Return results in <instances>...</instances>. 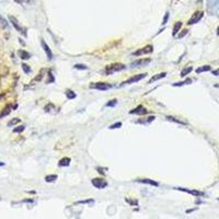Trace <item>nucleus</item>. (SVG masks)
Wrapping results in <instances>:
<instances>
[{
    "instance_id": "nucleus-20",
    "label": "nucleus",
    "mask_w": 219,
    "mask_h": 219,
    "mask_svg": "<svg viewBox=\"0 0 219 219\" xmlns=\"http://www.w3.org/2000/svg\"><path fill=\"white\" fill-rule=\"evenodd\" d=\"M65 94H66V96H67L68 100H72V99H75L76 96H77V94H76L75 91H72V90H66Z\"/></svg>"
},
{
    "instance_id": "nucleus-32",
    "label": "nucleus",
    "mask_w": 219,
    "mask_h": 219,
    "mask_svg": "<svg viewBox=\"0 0 219 219\" xmlns=\"http://www.w3.org/2000/svg\"><path fill=\"white\" fill-rule=\"evenodd\" d=\"M169 16H170V13L169 12H167V13L164 14V18H163V21H162V24L165 25L168 23V20H169Z\"/></svg>"
},
{
    "instance_id": "nucleus-11",
    "label": "nucleus",
    "mask_w": 219,
    "mask_h": 219,
    "mask_svg": "<svg viewBox=\"0 0 219 219\" xmlns=\"http://www.w3.org/2000/svg\"><path fill=\"white\" fill-rule=\"evenodd\" d=\"M148 113V110H146V107H144L142 105H138L136 109H133L132 111H129V114H138V115H145Z\"/></svg>"
},
{
    "instance_id": "nucleus-35",
    "label": "nucleus",
    "mask_w": 219,
    "mask_h": 219,
    "mask_svg": "<svg viewBox=\"0 0 219 219\" xmlns=\"http://www.w3.org/2000/svg\"><path fill=\"white\" fill-rule=\"evenodd\" d=\"M48 76H49V80H48V81H47V83H50V82H53V81H54V78H53V75H52V72H50V71H49V72H48Z\"/></svg>"
},
{
    "instance_id": "nucleus-37",
    "label": "nucleus",
    "mask_w": 219,
    "mask_h": 219,
    "mask_svg": "<svg viewBox=\"0 0 219 219\" xmlns=\"http://www.w3.org/2000/svg\"><path fill=\"white\" fill-rule=\"evenodd\" d=\"M5 165V162H0V167H3Z\"/></svg>"
},
{
    "instance_id": "nucleus-16",
    "label": "nucleus",
    "mask_w": 219,
    "mask_h": 219,
    "mask_svg": "<svg viewBox=\"0 0 219 219\" xmlns=\"http://www.w3.org/2000/svg\"><path fill=\"white\" fill-rule=\"evenodd\" d=\"M10 112H11V105H7V106H6L5 109L2 110V112L0 113V119H2V117L9 115Z\"/></svg>"
},
{
    "instance_id": "nucleus-9",
    "label": "nucleus",
    "mask_w": 219,
    "mask_h": 219,
    "mask_svg": "<svg viewBox=\"0 0 219 219\" xmlns=\"http://www.w3.org/2000/svg\"><path fill=\"white\" fill-rule=\"evenodd\" d=\"M150 63H151L150 58H142V59H138V60L133 62L130 65H132V67H145L148 64H150Z\"/></svg>"
},
{
    "instance_id": "nucleus-8",
    "label": "nucleus",
    "mask_w": 219,
    "mask_h": 219,
    "mask_svg": "<svg viewBox=\"0 0 219 219\" xmlns=\"http://www.w3.org/2000/svg\"><path fill=\"white\" fill-rule=\"evenodd\" d=\"M219 8V0H207V10L210 13H214Z\"/></svg>"
},
{
    "instance_id": "nucleus-17",
    "label": "nucleus",
    "mask_w": 219,
    "mask_h": 219,
    "mask_svg": "<svg viewBox=\"0 0 219 219\" xmlns=\"http://www.w3.org/2000/svg\"><path fill=\"white\" fill-rule=\"evenodd\" d=\"M70 158H68V157H65V158H63L62 160L59 161V167H68L69 164H70Z\"/></svg>"
},
{
    "instance_id": "nucleus-29",
    "label": "nucleus",
    "mask_w": 219,
    "mask_h": 219,
    "mask_svg": "<svg viewBox=\"0 0 219 219\" xmlns=\"http://www.w3.org/2000/svg\"><path fill=\"white\" fill-rule=\"evenodd\" d=\"M18 123H20V119H11L9 123H8V126H13V125H16V124H18Z\"/></svg>"
},
{
    "instance_id": "nucleus-19",
    "label": "nucleus",
    "mask_w": 219,
    "mask_h": 219,
    "mask_svg": "<svg viewBox=\"0 0 219 219\" xmlns=\"http://www.w3.org/2000/svg\"><path fill=\"white\" fill-rule=\"evenodd\" d=\"M181 26H182V22H176L175 24H174V26H173V31H172V35H173V36H175L176 33H178L179 31H180Z\"/></svg>"
},
{
    "instance_id": "nucleus-30",
    "label": "nucleus",
    "mask_w": 219,
    "mask_h": 219,
    "mask_svg": "<svg viewBox=\"0 0 219 219\" xmlns=\"http://www.w3.org/2000/svg\"><path fill=\"white\" fill-rule=\"evenodd\" d=\"M119 127H122V123L121 122H117V123L110 126V129H115V128H119Z\"/></svg>"
},
{
    "instance_id": "nucleus-2",
    "label": "nucleus",
    "mask_w": 219,
    "mask_h": 219,
    "mask_svg": "<svg viewBox=\"0 0 219 219\" xmlns=\"http://www.w3.org/2000/svg\"><path fill=\"white\" fill-rule=\"evenodd\" d=\"M9 21L11 22V24L14 26V29H16L18 32H20L22 35H24V36H26V32H25V29H23L22 26H21L20 24H19L18 20H16V18H14L13 16H9Z\"/></svg>"
},
{
    "instance_id": "nucleus-28",
    "label": "nucleus",
    "mask_w": 219,
    "mask_h": 219,
    "mask_svg": "<svg viewBox=\"0 0 219 219\" xmlns=\"http://www.w3.org/2000/svg\"><path fill=\"white\" fill-rule=\"evenodd\" d=\"M21 66H22V69H23V71H24L25 73H30L31 72V68L27 66L26 64H22Z\"/></svg>"
},
{
    "instance_id": "nucleus-7",
    "label": "nucleus",
    "mask_w": 219,
    "mask_h": 219,
    "mask_svg": "<svg viewBox=\"0 0 219 219\" xmlns=\"http://www.w3.org/2000/svg\"><path fill=\"white\" fill-rule=\"evenodd\" d=\"M204 16V12L203 11H196L193 16H192V18L189 20V22H187V24L189 25H193L195 24V23H197L199 20H201L202 18H203Z\"/></svg>"
},
{
    "instance_id": "nucleus-21",
    "label": "nucleus",
    "mask_w": 219,
    "mask_h": 219,
    "mask_svg": "<svg viewBox=\"0 0 219 219\" xmlns=\"http://www.w3.org/2000/svg\"><path fill=\"white\" fill-rule=\"evenodd\" d=\"M58 176L56 174H49V175H46L45 176V181L48 183H52V182H55V181L57 180Z\"/></svg>"
},
{
    "instance_id": "nucleus-15",
    "label": "nucleus",
    "mask_w": 219,
    "mask_h": 219,
    "mask_svg": "<svg viewBox=\"0 0 219 219\" xmlns=\"http://www.w3.org/2000/svg\"><path fill=\"white\" fill-rule=\"evenodd\" d=\"M18 54H19V56H20V58L21 59H29V58H31V54L30 53H27V52H25V50H23V49H20L18 52Z\"/></svg>"
},
{
    "instance_id": "nucleus-6",
    "label": "nucleus",
    "mask_w": 219,
    "mask_h": 219,
    "mask_svg": "<svg viewBox=\"0 0 219 219\" xmlns=\"http://www.w3.org/2000/svg\"><path fill=\"white\" fill-rule=\"evenodd\" d=\"M92 185H93L96 189H104V187L107 186V182L103 179H100V178H96V179H93L91 181Z\"/></svg>"
},
{
    "instance_id": "nucleus-23",
    "label": "nucleus",
    "mask_w": 219,
    "mask_h": 219,
    "mask_svg": "<svg viewBox=\"0 0 219 219\" xmlns=\"http://www.w3.org/2000/svg\"><path fill=\"white\" fill-rule=\"evenodd\" d=\"M192 82V79H186L185 81H182V82H175V83H173V87H181V86H184V85H189Z\"/></svg>"
},
{
    "instance_id": "nucleus-4",
    "label": "nucleus",
    "mask_w": 219,
    "mask_h": 219,
    "mask_svg": "<svg viewBox=\"0 0 219 219\" xmlns=\"http://www.w3.org/2000/svg\"><path fill=\"white\" fill-rule=\"evenodd\" d=\"M146 77H147V73H139V75H136V76H134V77L129 78L128 80H126V81H124L121 86H124V85H132V83H135V82L140 81V80L144 79V78H146Z\"/></svg>"
},
{
    "instance_id": "nucleus-33",
    "label": "nucleus",
    "mask_w": 219,
    "mask_h": 219,
    "mask_svg": "<svg viewBox=\"0 0 219 219\" xmlns=\"http://www.w3.org/2000/svg\"><path fill=\"white\" fill-rule=\"evenodd\" d=\"M187 32H189V31H187V30H183L182 32H181L180 34L178 35V39H183V37H184L185 35L187 34Z\"/></svg>"
},
{
    "instance_id": "nucleus-27",
    "label": "nucleus",
    "mask_w": 219,
    "mask_h": 219,
    "mask_svg": "<svg viewBox=\"0 0 219 219\" xmlns=\"http://www.w3.org/2000/svg\"><path fill=\"white\" fill-rule=\"evenodd\" d=\"M0 24H1V26H2L3 29H7L8 27V22L1 16H0Z\"/></svg>"
},
{
    "instance_id": "nucleus-22",
    "label": "nucleus",
    "mask_w": 219,
    "mask_h": 219,
    "mask_svg": "<svg viewBox=\"0 0 219 219\" xmlns=\"http://www.w3.org/2000/svg\"><path fill=\"white\" fill-rule=\"evenodd\" d=\"M167 119H168V121L174 122V123H178V124H180V125H186V123H185V122L180 121V119H175V117H173V116H167Z\"/></svg>"
},
{
    "instance_id": "nucleus-39",
    "label": "nucleus",
    "mask_w": 219,
    "mask_h": 219,
    "mask_svg": "<svg viewBox=\"0 0 219 219\" xmlns=\"http://www.w3.org/2000/svg\"><path fill=\"white\" fill-rule=\"evenodd\" d=\"M217 34L219 35V26H218V29H217Z\"/></svg>"
},
{
    "instance_id": "nucleus-41",
    "label": "nucleus",
    "mask_w": 219,
    "mask_h": 219,
    "mask_svg": "<svg viewBox=\"0 0 219 219\" xmlns=\"http://www.w3.org/2000/svg\"><path fill=\"white\" fill-rule=\"evenodd\" d=\"M0 201H1V198H0Z\"/></svg>"
},
{
    "instance_id": "nucleus-18",
    "label": "nucleus",
    "mask_w": 219,
    "mask_h": 219,
    "mask_svg": "<svg viewBox=\"0 0 219 219\" xmlns=\"http://www.w3.org/2000/svg\"><path fill=\"white\" fill-rule=\"evenodd\" d=\"M212 70V67L208 66V65H205V66H202L199 68L196 69V72L197 73H201V72H206V71H210Z\"/></svg>"
},
{
    "instance_id": "nucleus-12",
    "label": "nucleus",
    "mask_w": 219,
    "mask_h": 219,
    "mask_svg": "<svg viewBox=\"0 0 219 219\" xmlns=\"http://www.w3.org/2000/svg\"><path fill=\"white\" fill-rule=\"evenodd\" d=\"M41 44H42V47H43L44 52H45V54H46V57L48 58V60H52L54 56H53V52L50 50L49 46H48L47 44H46V42L43 41V40L41 41Z\"/></svg>"
},
{
    "instance_id": "nucleus-26",
    "label": "nucleus",
    "mask_w": 219,
    "mask_h": 219,
    "mask_svg": "<svg viewBox=\"0 0 219 219\" xmlns=\"http://www.w3.org/2000/svg\"><path fill=\"white\" fill-rule=\"evenodd\" d=\"M93 203H94L93 199H85V201L76 202V205H78V204H93Z\"/></svg>"
},
{
    "instance_id": "nucleus-40",
    "label": "nucleus",
    "mask_w": 219,
    "mask_h": 219,
    "mask_svg": "<svg viewBox=\"0 0 219 219\" xmlns=\"http://www.w3.org/2000/svg\"><path fill=\"white\" fill-rule=\"evenodd\" d=\"M218 201H219V197H218Z\"/></svg>"
},
{
    "instance_id": "nucleus-25",
    "label": "nucleus",
    "mask_w": 219,
    "mask_h": 219,
    "mask_svg": "<svg viewBox=\"0 0 219 219\" xmlns=\"http://www.w3.org/2000/svg\"><path fill=\"white\" fill-rule=\"evenodd\" d=\"M116 104H117V100L116 99H113V100H111L110 102H107L106 104H105V106L106 107H113V106H115Z\"/></svg>"
},
{
    "instance_id": "nucleus-13",
    "label": "nucleus",
    "mask_w": 219,
    "mask_h": 219,
    "mask_svg": "<svg viewBox=\"0 0 219 219\" xmlns=\"http://www.w3.org/2000/svg\"><path fill=\"white\" fill-rule=\"evenodd\" d=\"M137 182L144 183V184H148V185H152V186H159V183L156 182V181H153V180H150V179H139V180H137Z\"/></svg>"
},
{
    "instance_id": "nucleus-38",
    "label": "nucleus",
    "mask_w": 219,
    "mask_h": 219,
    "mask_svg": "<svg viewBox=\"0 0 219 219\" xmlns=\"http://www.w3.org/2000/svg\"><path fill=\"white\" fill-rule=\"evenodd\" d=\"M16 2H22V0H16Z\"/></svg>"
},
{
    "instance_id": "nucleus-31",
    "label": "nucleus",
    "mask_w": 219,
    "mask_h": 219,
    "mask_svg": "<svg viewBox=\"0 0 219 219\" xmlns=\"http://www.w3.org/2000/svg\"><path fill=\"white\" fill-rule=\"evenodd\" d=\"M24 129H25V126L21 125V126H19V127L14 128V129H13V133H22Z\"/></svg>"
},
{
    "instance_id": "nucleus-10",
    "label": "nucleus",
    "mask_w": 219,
    "mask_h": 219,
    "mask_svg": "<svg viewBox=\"0 0 219 219\" xmlns=\"http://www.w3.org/2000/svg\"><path fill=\"white\" fill-rule=\"evenodd\" d=\"M153 52V46L152 45H147L146 47L144 48H140V49H138L137 52H135L134 56H139V55H145V54H150V53Z\"/></svg>"
},
{
    "instance_id": "nucleus-3",
    "label": "nucleus",
    "mask_w": 219,
    "mask_h": 219,
    "mask_svg": "<svg viewBox=\"0 0 219 219\" xmlns=\"http://www.w3.org/2000/svg\"><path fill=\"white\" fill-rule=\"evenodd\" d=\"M91 89H96L101 90V91H105V90H109L112 88V86L109 85V83H105V82H94L92 85H90Z\"/></svg>"
},
{
    "instance_id": "nucleus-36",
    "label": "nucleus",
    "mask_w": 219,
    "mask_h": 219,
    "mask_svg": "<svg viewBox=\"0 0 219 219\" xmlns=\"http://www.w3.org/2000/svg\"><path fill=\"white\" fill-rule=\"evenodd\" d=\"M212 73V75H214V76H219V68H218V69H216V70H214Z\"/></svg>"
},
{
    "instance_id": "nucleus-14",
    "label": "nucleus",
    "mask_w": 219,
    "mask_h": 219,
    "mask_svg": "<svg viewBox=\"0 0 219 219\" xmlns=\"http://www.w3.org/2000/svg\"><path fill=\"white\" fill-rule=\"evenodd\" d=\"M167 76V72H161V73H157V75H155L153 77L150 78V80L148 81V83H153L155 81H157V80H160L162 79V78H164Z\"/></svg>"
},
{
    "instance_id": "nucleus-1",
    "label": "nucleus",
    "mask_w": 219,
    "mask_h": 219,
    "mask_svg": "<svg viewBox=\"0 0 219 219\" xmlns=\"http://www.w3.org/2000/svg\"><path fill=\"white\" fill-rule=\"evenodd\" d=\"M125 68H126L125 65L116 63V64H112V65L106 66V68H105V73L109 76V75H112V73H114V72H119V71L124 70Z\"/></svg>"
},
{
    "instance_id": "nucleus-34",
    "label": "nucleus",
    "mask_w": 219,
    "mask_h": 219,
    "mask_svg": "<svg viewBox=\"0 0 219 219\" xmlns=\"http://www.w3.org/2000/svg\"><path fill=\"white\" fill-rule=\"evenodd\" d=\"M75 68H76V69H88V67L86 66V65H80V64H78V65H76V66H75Z\"/></svg>"
},
{
    "instance_id": "nucleus-24",
    "label": "nucleus",
    "mask_w": 219,
    "mask_h": 219,
    "mask_svg": "<svg viewBox=\"0 0 219 219\" xmlns=\"http://www.w3.org/2000/svg\"><path fill=\"white\" fill-rule=\"evenodd\" d=\"M193 70V67H187V68H184L182 71H181V77H185L186 75H189L191 71Z\"/></svg>"
},
{
    "instance_id": "nucleus-5",
    "label": "nucleus",
    "mask_w": 219,
    "mask_h": 219,
    "mask_svg": "<svg viewBox=\"0 0 219 219\" xmlns=\"http://www.w3.org/2000/svg\"><path fill=\"white\" fill-rule=\"evenodd\" d=\"M175 189L181 191V192H185V193H189V194L193 195V196H196V197L205 196V193H204V192L196 191V189H183V187H175Z\"/></svg>"
}]
</instances>
